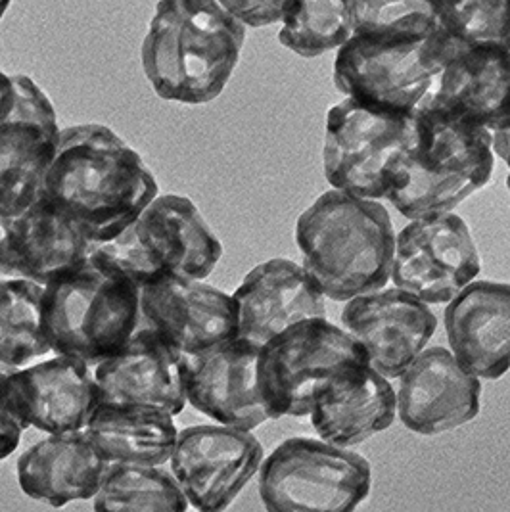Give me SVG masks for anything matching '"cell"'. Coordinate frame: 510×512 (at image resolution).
<instances>
[{
	"label": "cell",
	"mask_w": 510,
	"mask_h": 512,
	"mask_svg": "<svg viewBox=\"0 0 510 512\" xmlns=\"http://www.w3.org/2000/svg\"><path fill=\"white\" fill-rule=\"evenodd\" d=\"M43 194L93 244L123 233L160 187L139 152L100 123L60 131Z\"/></svg>",
	"instance_id": "6da1fadb"
},
{
	"label": "cell",
	"mask_w": 510,
	"mask_h": 512,
	"mask_svg": "<svg viewBox=\"0 0 510 512\" xmlns=\"http://www.w3.org/2000/svg\"><path fill=\"white\" fill-rule=\"evenodd\" d=\"M246 41V25L217 0H160L140 48L154 93L200 106L225 91Z\"/></svg>",
	"instance_id": "7a4b0ae2"
},
{
	"label": "cell",
	"mask_w": 510,
	"mask_h": 512,
	"mask_svg": "<svg viewBox=\"0 0 510 512\" xmlns=\"http://www.w3.org/2000/svg\"><path fill=\"white\" fill-rule=\"evenodd\" d=\"M303 267L332 302L382 290L392 280L395 231L380 200L330 188L296 223Z\"/></svg>",
	"instance_id": "3957f363"
},
{
	"label": "cell",
	"mask_w": 510,
	"mask_h": 512,
	"mask_svg": "<svg viewBox=\"0 0 510 512\" xmlns=\"http://www.w3.org/2000/svg\"><path fill=\"white\" fill-rule=\"evenodd\" d=\"M420 137L390 167L386 198L407 219L455 210L486 187L493 173V135L474 123L418 110Z\"/></svg>",
	"instance_id": "277c9868"
},
{
	"label": "cell",
	"mask_w": 510,
	"mask_h": 512,
	"mask_svg": "<svg viewBox=\"0 0 510 512\" xmlns=\"http://www.w3.org/2000/svg\"><path fill=\"white\" fill-rule=\"evenodd\" d=\"M41 307L52 353L77 357L91 367L112 357L146 325L140 284L94 252L45 284Z\"/></svg>",
	"instance_id": "5b68a950"
},
{
	"label": "cell",
	"mask_w": 510,
	"mask_h": 512,
	"mask_svg": "<svg viewBox=\"0 0 510 512\" xmlns=\"http://www.w3.org/2000/svg\"><path fill=\"white\" fill-rule=\"evenodd\" d=\"M93 252L142 286L165 277L208 279L223 244L190 198L158 194L123 233L94 244Z\"/></svg>",
	"instance_id": "8992f818"
},
{
	"label": "cell",
	"mask_w": 510,
	"mask_h": 512,
	"mask_svg": "<svg viewBox=\"0 0 510 512\" xmlns=\"http://www.w3.org/2000/svg\"><path fill=\"white\" fill-rule=\"evenodd\" d=\"M451 39L438 29L424 39L353 35L336 50L334 85L344 98L397 114H415L434 91Z\"/></svg>",
	"instance_id": "52a82bcc"
},
{
	"label": "cell",
	"mask_w": 510,
	"mask_h": 512,
	"mask_svg": "<svg viewBox=\"0 0 510 512\" xmlns=\"http://www.w3.org/2000/svg\"><path fill=\"white\" fill-rule=\"evenodd\" d=\"M371 488V463L325 440L290 438L259 468V497L269 512L355 511Z\"/></svg>",
	"instance_id": "ba28073f"
},
{
	"label": "cell",
	"mask_w": 510,
	"mask_h": 512,
	"mask_svg": "<svg viewBox=\"0 0 510 512\" xmlns=\"http://www.w3.org/2000/svg\"><path fill=\"white\" fill-rule=\"evenodd\" d=\"M348 363H369V355L326 317L284 328L261 346L257 359V382L271 420L307 417L317 392Z\"/></svg>",
	"instance_id": "9c48e42d"
},
{
	"label": "cell",
	"mask_w": 510,
	"mask_h": 512,
	"mask_svg": "<svg viewBox=\"0 0 510 512\" xmlns=\"http://www.w3.org/2000/svg\"><path fill=\"white\" fill-rule=\"evenodd\" d=\"M420 137L415 114H397L342 98L326 116L323 169L332 188L384 200L392 163Z\"/></svg>",
	"instance_id": "30bf717a"
},
{
	"label": "cell",
	"mask_w": 510,
	"mask_h": 512,
	"mask_svg": "<svg viewBox=\"0 0 510 512\" xmlns=\"http://www.w3.org/2000/svg\"><path fill=\"white\" fill-rule=\"evenodd\" d=\"M480 271L476 242L453 211L413 219L395 236L392 280L428 305L451 302Z\"/></svg>",
	"instance_id": "8fae6325"
},
{
	"label": "cell",
	"mask_w": 510,
	"mask_h": 512,
	"mask_svg": "<svg viewBox=\"0 0 510 512\" xmlns=\"http://www.w3.org/2000/svg\"><path fill=\"white\" fill-rule=\"evenodd\" d=\"M261 463L263 445L252 430L198 424L179 430L169 468L190 507L221 512L231 507L259 472Z\"/></svg>",
	"instance_id": "7c38bea8"
},
{
	"label": "cell",
	"mask_w": 510,
	"mask_h": 512,
	"mask_svg": "<svg viewBox=\"0 0 510 512\" xmlns=\"http://www.w3.org/2000/svg\"><path fill=\"white\" fill-rule=\"evenodd\" d=\"M144 323L181 355H198L238 338V307L204 280L165 277L140 286Z\"/></svg>",
	"instance_id": "4fadbf2b"
},
{
	"label": "cell",
	"mask_w": 510,
	"mask_h": 512,
	"mask_svg": "<svg viewBox=\"0 0 510 512\" xmlns=\"http://www.w3.org/2000/svg\"><path fill=\"white\" fill-rule=\"evenodd\" d=\"M10 409L27 428L47 434L83 432L100 403L94 367L56 355L6 373Z\"/></svg>",
	"instance_id": "5bb4252c"
},
{
	"label": "cell",
	"mask_w": 510,
	"mask_h": 512,
	"mask_svg": "<svg viewBox=\"0 0 510 512\" xmlns=\"http://www.w3.org/2000/svg\"><path fill=\"white\" fill-rule=\"evenodd\" d=\"M342 325L365 348L372 367L392 380L426 350L438 319L428 303L394 286L351 298Z\"/></svg>",
	"instance_id": "9a60e30c"
},
{
	"label": "cell",
	"mask_w": 510,
	"mask_h": 512,
	"mask_svg": "<svg viewBox=\"0 0 510 512\" xmlns=\"http://www.w3.org/2000/svg\"><path fill=\"white\" fill-rule=\"evenodd\" d=\"M418 110H432L441 116L480 125L491 135L510 129V56L507 48L503 45H464L451 39L449 56L438 83Z\"/></svg>",
	"instance_id": "2e32d148"
},
{
	"label": "cell",
	"mask_w": 510,
	"mask_h": 512,
	"mask_svg": "<svg viewBox=\"0 0 510 512\" xmlns=\"http://www.w3.org/2000/svg\"><path fill=\"white\" fill-rule=\"evenodd\" d=\"M399 380L397 417L415 434L440 436L480 415V378L447 348H426Z\"/></svg>",
	"instance_id": "e0dca14e"
},
{
	"label": "cell",
	"mask_w": 510,
	"mask_h": 512,
	"mask_svg": "<svg viewBox=\"0 0 510 512\" xmlns=\"http://www.w3.org/2000/svg\"><path fill=\"white\" fill-rule=\"evenodd\" d=\"M94 378L100 403L148 407L173 417L188 405L183 355L152 326H140L121 350L100 361Z\"/></svg>",
	"instance_id": "ac0fdd59"
},
{
	"label": "cell",
	"mask_w": 510,
	"mask_h": 512,
	"mask_svg": "<svg viewBox=\"0 0 510 512\" xmlns=\"http://www.w3.org/2000/svg\"><path fill=\"white\" fill-rule=\"evenodd\" d=\"M259 350L234 338L198 355H183L186 401L209 419L242 430L271 420L257 382Z\"/></svg>",
	"instance_id": "d6986e66"
},
{
	"label": "cell",
	"mask_w": 510,
	"mask_h": 512,
	"mask_svg": "<svg viewBox=\"0 0 510 512\" xmlns=\"http://www.w3.org/2000/svg\"><path fill=\"white\" fill-rule=\"evenodd\" d=\"M238 338L261 348L284 328L326 317V296L311 273L292 259L275 257L254 267L232 294Z\"/></svg>",
	"instance_id": "ffe728a7"
},
{
	"label": "cell",
	"mask_w": 510,
	"mask_h": 512,
	"mask_svg": "<svg viewBox=\"0 0 510 512\" xmlns=\"http://www.w3.org/2000/svg\"><path fill=\"white\" fill-rule=\"evenodd\" d=\"M94 244L45 194L14 217H0V275L45 286L93 254Z\"/></svg>",
	"instance_id": "44dd1931"
},
{
	"label": "cell",
	"mask_w": 510,
	"mask_h": 512,
	"mask_svg": "<svg viewBox=\"0 0 510 512\" xmlns=\"http://www.w3.org/2000/svg\"><path fill=\"white\" fill-rule=\"evenodd\" d=\"M445 334L455 359L480 380L510 371V284L472 280L447 303Z\"/></svg>",
	"instance_id": "7402d4cb"
},
{
	"label": "cell",
	"mask_w": 510,
	"mask_h": 512,
	"mask_svg": "<svg viewBox=\"0 0 510 512\" xmlns=\"http://www.w3.org/2000/svg\"><path fill=\"white\" fill-rule=\"evenodd\" d=\"M309 417L321 440L353 447L394 424L397 394L371 363H348L317 392Z\"/></svg>",
	"instance_id": "603a6c76"
},
{
	"label": "cell",
	"mask_w": 510,
	"mask_h": 512,
	"mask_svg": "<svg viewBox=\"0 0 510 512\" xmlns=\"http://www.w3.org/2000/svg\"><path fill=\"white\" fill-rule=\"evenodd\" d=\"M110 463L94 449L83 432L48 434L18 459L16 476L27 497L64 507L89 501L100 488Z\"/></svg>",
	"instance_id": "cb8c5ba5"
},
{
	"label": "cell",
	"mask_w": 510,
	"mask_h": 512,
	"mask_svg": "<svg viewBox=\"0 0 510 512\" xmlns=\"http://www.w3.org/2000/svg\"><path fill=\"white\" fill-rule=\"evenodd\" d=\"M83 434L108 463L163 466L179 430L165 411L98 403Z\"/></svg>",
	"instance_id": "d4e9b609"
},
{
	"label": "cell",
	"mask_w": 510,
	"mask_h": 512,
	"mask_svg": "<svg viewBox=\"0 0 510 512\" xmlns=\"http://www.w3.org/2000/svg\"><path fill=\"white\" fill-rule=\"evenodd\" d=\"M58 121H18L0 129V217L33 206L60 137Z\"/></svg>",
	"instance_id": "484cf974"
},
{
	"label": "cell",
	"mask_w": 510,
	"mask_h": 512,
	"mask_svg": "<svg viewBox=\"0 0 510 512\" xmlns=\"http://www.w3.org/2000/svg\"><path fill=\"white\" fill-rule=\"evenodd\" d=\"M45 286L27 279H0V369L10 373L52 353L43 328Z\"/></svg>",
	"instance_id": "4316f807"
},
{
	"label": "cell",
	"mask_w": 510,
	"mask_h": 512,
	"mask_svg": "<svg viewBox=\"0 0 510 512\" xmlns=\"http://www.w3.org/2000/svg\"><path fill=\"white\" fill-rule=\"evenodd\" d=\"M185 491L162 466L110 463L93 497L96 512H185Z\"/></svg>",
	"instance_id": "83f0119b"
},
{
	"label": "cell",
	"mask_w": 510,
	"mask_h": 512,
	"mask_svg": "<svg viewBox=\"0 0 510 512\" xmlns=\"http://www.w3.org/2000/svg\"><path fill=\"white\" fill-rule=\"evenodd\" d=\"M353 37L349 0H288L279 43L302 58H319Z\"/></svg>",
	"instance_id": "f1b7e54d"
},
{
	"label": "cell",
	"mask_w": 510,
	"mask_h": 512,
	"mask_svg": "<svg viewBox=\"0 0 510 512\" xmlns=\"http://www.w3.org/2000/svg\"><path fill=\"white\" fill-rule=\"evenodd\" d=\"M353 35L371 39H424L440 24L434 0H349Z\"/></svg>",
	"instance_id": "f546056e"
},
{
	"label": "cell",
	"mask_w": 510,
	"mask_h": 512,
	"mask_svg": "<svg viewBox=\"0 0 510 512\" xmlns=\"http://www.w3.org/2000/svg\"><path fill=\"white\" fill-rule=\"evenodd\" d=\"M440 29L464 45H503L510 37V0H434Z\"/></svg>",
	"instance_id": "4dcf8cb0"
},
{
	"label": "cell",
	"mask_w": 510,
	"mask_h": 512,
	"mask_svg": "<svg viewBox=\"0 0 510 512\" xmlns=\"http://www.w3.org/2000/svg\"><path fill=\"white\" fill-rule=\"evenodd\" d=\"M18 121H58L47 93L27 75L0 71V129Z\"/></svg>",
	"instance_id": "1f68e13d"
},
{
	"label": "cell",
	"mask_w": 510,
	"mask_h": 512,
	"mask_svg": "<svg viewBox=\"0 0 510 512\" xmlns=\"http://www.w3.org/2000/svg\"><path fill=\"white\" fill-rule=\"evenodd\" d=\"M232 18L246 27L280 24L288 0H217Z\"/></svg>",
	"instance_id": "d6a6232c"
},
{
	"label": "cell",
	"mask_w": 510,
	"mask_h": 512,
	"mask_svg": "<svg viewBox=\"0 0 510 512\" xmlns=\"http://www.w3.org/2000/svg\"><path fill=\"white\" fill-rule=\"evenodd\" d=\"M25 426L10 409L6 396V371L0 369V461L8 459L22 442Z\"/></svg>",
	"instance_id": "836d02e7"
},
{
	"label": "cell",
	"mask_w": 510,
	"mask_h": 512,
	"mask_svg": "<svg viewBox=\"0 0 510 512\" xmlns=\"http://www.w3.org/2000/svg\"><path fill=\"white\" fill-rule=\"evenodd\" d=\"M493 152L497 158L507 163L510 171V129L493 133ZM507 179H510V173Z\"/></svg>",
	"instance_id": "e575fe53"
},
{
	"label": "cell",
	"mask_w": 510,
	"mask_h": 512,
	"mask_svg": "<svg viewBox=\"0 0 510 512\" xmlns=\"http://www.w3.org/2000/svg\"><path fill=\"white\" fill-rule=\"evenodd\" d=\"M10 2H12V0H0V20L4 18V14H6L8 6H10Z\"/></svg>",
	"instance_id": "d590c367"
},
{
	"label": "cell",
	"mask_w": 510,
	"mask_h": 512,
	"mask_svg": "<svg viewBox=\"0 0 510 512\" xmlns=\"http://www.w3.org/2000/svg\"><path fill=\"white\" fill-rule=\"evenodd\" d=\"M505 48H507V52H509V56H510V37H509V41H507V43H505Z\"/></svg>",
	"instance_id": "8d00e7d4"
},
{
	"label": "cell",
	"mask_w": 510,
	"mask_h": 512,
	"mask_svg": "<svg viewBox=\"0 0 510 512\" xmlns=\"http://www.w3.org/2000/svg\"><path fill=\"white\" fill-rule=\"evenodd\" d=\"M507 187H509L510 190V179H507Z\"/></svg>",
	"instance_id": "74e56055"
}]
</instances>
